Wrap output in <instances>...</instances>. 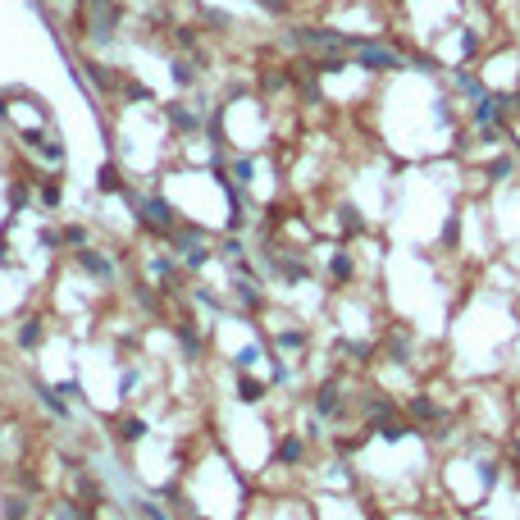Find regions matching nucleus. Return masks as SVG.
<instances>
[{
    "instance_id": "17",
    "label": "nucleus",
    "mask_w": 520,
    "mask_h": 520,
    "mask_svg": "<svg viewBox=\"0 0 520 520\" xmlns=\"http://www.w3.org/2000/svg\"><path fill=\"white\" fill-rule=\"evenodd\" d=\"M37 397H42V406L51 415H60V420H69V401L60 397V388H46V383H37Z\"/></svg>"
},
{
    "instance_id": "11",
    "label": "nucleus",
    "mask_w": 520,
    "mask_h": 520,
    "mask_svg": "<svg viewBox=\"0 0 520 520\" xmlns=\"http://www.w3.org/2000/svg\"><path fill=\"white\" fill-rule=\"evenodd\" d=\"M173 338H178V347H183V356H187V361H196V356H201V333H196V324H192V320L173 324Z\"/></svg>"
},
{
    "instance_id": "12",
    "label": "nucleus",
    "mask_w": 520,
    "mask_h": 520,
    "mask_svg": "<svg viewBox=\"0 0 520 520\" xmlns=\"http://www.w3.org/2000/svg\"><path fill=\"white\" fill-rule=\"evenodd\" d=\"M511 173H516V155H507V151L493 155V160L484 164V178H488V183H507Z\"/></svg>"
},
{
    "instance_id": "16",
    "label": "nucleus",
    "mask_w": 520,
    "mask_h": 520,
    "mask_svg": "<svg viewBox=\"0 0 520 520\" xmlns=\"http://www.w3.org/2000/svg\"><path fill=\"white\" fill-rule=\"evenodd\" d=\"M228 173H233V183H238V187H251V183H256V160H251V155H233Z\"/></svg>"
},
{
    "instance_id": "30",
    "label": "nucleus",
    "mask_w": 520,
    "mask_h": 520,
    "mask_svg": "<svg viewBox=\"0 0 520 520\" xmlns=\"http://www.w3.org/2000/svg\"><path fill=\"white\" fill-rule=\"evenodd\" d=\"M128 507H132V516H141V520H169L160 507H155V502H146V498H132Z\"/></svg>"
},
{
    "instance_id": "27",
    "label": "nucleus",
    "mask_w": 520,
    "mask_h": 520,
    "mask_svg": "<svg viewBox=\"0 0 520 520\" xmlns=\"http://www.w3.org/2000/svg\"><path fill=\"white\" fill-rule=\"evenodd\" d=\"M55 520H92L83 502H55Z\"/></svg>"
},
{
    "instance_id": "25",
    "label": "nucleus",
    "mask_w": 520,
    "mask_h": 520,
    "mask_svg": "<svg viewBox=\"0 0 520 520\" xmlns=\"http://www.w3.org/2000/svg\"><path fill=\"white\" fill-rule=\"evenodd\" d=\"M60 242L78 251V247H87V242H92V233H87L83 224H64V228H60Z\"/></svg>"
},
{
    "instance_id": "33",
    "label": "nucleus",
    "mask_w": 520,
    "mask_h": 520,
    "mask_svg": "<svg viewBox=\"0 0 520 520\" xmlns=\"http://www.w3.org/2000/svg\"><path fill=\"white\" fill-rule=\"evenodd\" d=\"M502 479V466H493V461H479V484L484 488H493Z\"/></svg>"
},
{
    "instance_id": "39",
    "label": "nucleus",
    "mask_w": 520,
    "mask_h": 520,
    "mask_svg": "<svg viewBox=\"0 0 520 520\" xmlns=\"http://www.w3.org/2000/svg\"><path fill=\"white\" fill-rule=\"evenodd\" d=\"M55 388H60V397H87L83 379H64V383H55Z\"/></svg>"
},
{
    "instance_id": "43",
    "label": "nucleus",
    "mask_w": 520,
    "mask_h": 520,
    "mask_svg": "<svg viewBox=\"0 0 520 520\" xmlns=\"http://www.w3.org/2000/svg\"><path fill=\"white\" fill-rule=\"evenodd\" d=\"M270 374H274V383H288V374H293V370L283 365V361H274V370H270Z\"/></svg>"
},
{
    "instance_id": "36",
    "label": "nucleus",
    "mask_w": 520,
    "mask_h": 520,
    "mask_svg": "<svg viewBox=\"0 0 520 520\" xmlns=\"http://www.w3.org/2000/svg\"><path fill=\"white\" fill-rule=\"evenodd\" d=\"M242 251H247V247L238 242V233H228V238H224V247H219V256H228V260H242Z\"/></svg>"
},
{
    "instance_id": "10",
    "label": "nucleus",
    "mask_w": 520,
    "mask_h": 520,
    "mask_svg": "<svg viewBox=\"0 0 520 520\" xmlns=\"http://www.w3.org/2000/svg\"><path fill=\"white\" fill-rule=\"evenodd\" d=\"M356 406H361V411H365L374 424H383L392 411H397V401H392V397H383V392H365V397H356Z\"/></svg>"
},
{
    "instance_id": "38",
    "label": "nucleus",
    "mask_w": 520,
    "mask_h": 520,
    "mask_svg": "<svg viewBox=\"0 0 520 520\" xmlns=\"http://www.w3.org/2000/svg\"><path fill=\"white\" fill-rule=\"evenodd\" d=\"M279 347H306V333H302V329H283V333H279Z\"/></svg>"
},
{
    "instance_id": "19",
    "label": "nucleus",
    "mask_w": 520,
    "mask_h": 520,
    "mask_svg": "<svg viewBox=\"0 0 520 520\" xmlns=\"http://www.w3.org/2000/svg\"><path fill=\"white\" fill-rule=\"evenodd\" d=\"M146 438V420L141 415H123L119 420V443H141Z\"/></svg>"
},
{
    "instance_id": "44",
    "label": "nucleus",
    "mask_w": 520,
    "mask_h": 520,
    "mask_svg": "<svg viewBox=\"0 0 520 520\" xmlns=\"http://www.w3.org/2000/svg\"><path fill=\"white\" fill-rule=\"evenodd\" d=\"M511 114H516V119H520V87H516V92H511Z\"/></svg>"
},
{
    "instance_id": "32",
    "label": "nucleus",
    "mask_w": 520,
    "mask_h": 520,
    "mask_svg": "<svg viewBox=\"0 0 520 520\" xmlns=\"http://www.w3.org/2000/svg\"><path fill=\"white\" fill-rule=\"evenodd\" d=\"M5 520H28V498H5Z\"/></svg>"
},
{
    "instance_id": "24",
    "label": "nucleus",
    "mask_w": 520,
    "mask_h": 520,
    "mask_svg": "<svg viewBox=\"0 0 520 520\" xmlns=\"http://www.w3.org/2000/svg\"><path fill=\"white\" fill-rule=\"evenodd\" d=\"M374 433H379L383 443H406L415 429H411V424H388V420H383V424H374Z\"/></svg>"
},
{
    "instance_id": "15",
    "label": "nucleus",
    "mask_w": 520,
    "mask_h": 520,
    "mask_svg": "<svg viewBox=\"0 0 520 520\" xmlns=\"http://www.w3.org/2000/svg\"><path fill=\"white\" fill-rule=\"evenodd\" d=\"M265 397V383L251 379L247 370H238V401H247V406H256V401Z\"/></svg>"
},
{
    "instance_id": "20",
    "label": "nucleus",
    "mask_w": 520,
    "mask_h": 520,
    "mask_svg": "<svg viewBox=\"0 0 520 520\" xmlns=\"http://www.w3.org/2000/svg\"><path fill=\"white\" fill-rule=\"evenodd\" d=\"M338 228L356 238V233H365V219H361V210H356V206H338Z\"/></svg>"
},
{
    "instance_id": "42",
    "label": "nucleus",
    "mask_w": 520,
    "mask_h": 520,
    "mask_svg": "<svg viewBox=\"0 0 520 520\" xmlns=\"http://www.w3.org/2000/svg\"><path fill=\"white\" fill-rule=\"evenodd\" d=\"M37 242H42V247H60V233H55V228H42V233H37Z\"/></svg>"
},
{
    "instance_id": "35",
    "label": "nucleus",
    "mask_w": 520,
    "mask_h": 520,
    "mask_svg": "<svg viewBox=\"0 0 520 520\" xmlns=\"http://www.w3.org/2000/svg\"><path fill=\"white\" fill-rule=\"evenodd\" d=\"M196 306H206V311H215V315H224V302H219V297L215 293H206V288H196Z\"/></svg>"
},
{
    "instance_id": "34",
    "label": "nucleus",
    "mask_w": 520,
    "mask_h": 520,
    "mask_svg": "<svg viewBox=\"0 0 520 520\" xmlns=\"http://www.w3.org/2000/svg\"><path fill=\"white\" fill-rule=\"evenodd\" d=\"M456 238H461V215H447L443 219V242H447V247H456Z\"/></svg>"
},
{
    "instance_id": "3",
    "label": "nucleus",
    "mask_w": 520,
    "mask_h": 520,
    "mask_svg": "<svg viewBox=\"0 0 520 520\" xmlns=\"http://www.w3.org/2000/svg\"><path fill=\"white\" fill-rule=\"evenodd\" d=\"M201 64H206V51H201V55H173V60H169L173 87H183V92L201 87Z\"/></svg>"
},
{
    "instance_id": "40",
    "label": "nucleus",
    "mask_w": 520,
    "mask_h": 520,
    "mask_svg": "<svg viewBox=\"0 0 520 520\" xmlns=\"http://www.w3.org/2000/svg\"><path fill=\"white\" fill-rule=\"evenodd\" d=\"M132 388H137V370H123L119 374V397H128Z\"/></svg>"
},
{
    "instance_id": "8",
    "label": "nucleus",
    "mask_w": 520,
    "mask_h": 520,
    "mask_svg": "<svg viewBox=\"0 0 520 520\" xmlns=\"http://www.w3.org/2000/svg\"><path fill=\"white\" fill-rule=\"evenodd\" d=\"M164 242H169L173 256H187L192 247H201V242H210V238H206V228H201V224H178Z\"/></svg>"
},
{
    "instance_id": "7",
    "label": "nucleus",
    "mask_w": 520,
    "mask_h": 520,
    "mask_svg": "<svg viewBox=\"0 0 520 520\" xmlns=\"http://www.w3.org/2000/svg\"><path fill=\"white\" fill-rule=\"evenodd\" d=\"M447 83H452V92L456 96H466L470 105H475L479 96H484L488 87H484V78L475 73V69H461V64H452V73H447Z\"/></svg>"
},
{
    "instance_id": "28",
    "label": "nucleus",
    "mask_w": 520,
    "mask_h": 520,
    "mask_svg": "<svg viewBox=\"0 0 520 520\" xmlns=\"http://www.w3.org/2000/svg\"><path fill=\"white\" fill-rule=\"evenodd\" d=\"M256 361H260V343H242L238 352H233V365H238V370H251Z\"/></svg>"
},
{
    "instance_id": "22",
    "label": "nucleus",
    "mask_w": 520,
    "mask_h": 520,
    "mask_svg": "<svg viewBox=\"0 0 520 520\" xmlns=\"http://www.w3.org/2000/svg\"><path fill=\"white\" fill-rule=\"evenodd\" d=\"M302 456H306L302 438H293V433H288V438L279 443V461H283V466H302Z\"/></svg>"
},
{
    "instance_id": "13",
    "label": "nucleus",
    "mask_w": 520,
    "mask_h": 520,
    "mask_svg": "<svg viewBox=\"0 0 520 520\" xmlns=\"http://www.w3.org/2000/svg\"><path fill=\"white\" fill-rule=\"evenodd\" d=\"M333 352H338L343 361H356V365H365V361L374 356V347H370V343H347V338H338Z\"/></svg>"
},
{
    "instance_id": "14",
    "label": "nucleus",
    "mask_w": 520,
    "mask_h": 520,
    "mask_svg": "<svg viewBox=\"0 0 520 520\" xmlns=\"http://www.w3.org/2000/svg\"><path fill=\"white\" fill-rule=\"evenodd\" d=\"M329 274H333L338 283H352L356 279V260L347 256V251H333V256H329Z\"/></svg>"
},
{
    "instance_id": "5",
    "label": "nucleus",
    "mask_w": 520,
    "mask_h": 520,
    "mask_svg": "<svg viewBox=\"0 0 520 520\" xmlns=\"http://www.w3.org/2000/svg\"><path fill=\"white\" fill-rule=\"evenodd\" d=\"M315 415H320V420H338V415H343V383L338 379H324L315 388Z\"/></svg>"
},
{
    "instance_id": "21",
    "label": "nucleus",
    "mask_w": 520,
    "mask_h": 520,
    "mask_svg": "<svg viewBox=\"0 0 520 520\" xmlns=\"http://www.w3.org/2000/svg\"><path fill=\"white\" fill-rule=\"evenodd\" d=\"M210 260H215V251H210V242H201V247H192V251L183 256V270H187V274H196V270H206Z\"/></svg>"
},
{
    "instance_id": "1",
    "label": "nucleus",
    "mask_w": 520,
    "mask_h": 520,
    "mask_svg": "<svg viewBox=\"0 0 520 520\" xmlns=\"http://www.w3.org/2000/svg\"><path fill=\"white\" fill-rule=\"evenodd\" d=\"M352 64L365 69V73H406V69H411V55L397 51L388 37L370 33V37H361V46L352 51Z\"/></svg>"
},
{
    "instance_id": "31",
    "label": "nucleus",
    "mask_w": 520,
    "mask_h": 520,
    "mask_svg": "<svg viewBox=\"0 0 520 520\" xmlns=\"http://www.w3.org/2000/svg\"><path fill=\"white\" fill-rule=\"evenodd\" d=\"M406 411H411L415 420H433V415H438V406H433L429 397H411V406H406Z\"/></svg>"
},
{
    "instance_id": "26",
    "label": "nucleus",
    "mask_w": 520,
    "mask_h": 520,
    "mask_svg": "<svg viewBox=\"0 0 520 520\" xmlns=\"http://www.w3.org/2000/svg\"><path fill=\"white\" fill-rule=\"evenodd\" d=\"M37 343H42V320H23V324H19V347L33 352Z\"/></svg>"
},
{
    "instance_id": "2",
    "label": "nucleus",
    "mask_w": 520,
    "mask_h": 520,
    "mask_svg": "<svg viewBox=\"0 0 520 520\" xmlns=\"http://www.w3.org/2000/svg\"><path fill=\"white\" fill-rule=\"evenodd\" d=\"M164 123H169L178 137H196L206 128V110H187V101H169L164 105Z\"/></svg>"
},
{
    "instance_id": "41",
    "label": "nucleus",
    "mask_w": 520,
    "mask_h": 520,
    "mask_svg": "<svg viewBox=\"0 0 520 520\" xmlns=\"http://www.w3.org/2000/svg\"><path fill=\"white\" fill-rule=\"evenodd\" d=\"M28 201H33V196H28V187H10V206H14V210H23Z\"/></svg>"
},
{
    "instance_id": "18",
    "label": "nucleus",
    "mask_w": 520,
    "mask_h": 520,
    "mask_svg": "<svg viewBox=\"0 0 520 520\" xmlns=\"http://www.w3.org/2000/svg\"><path fill=\"white\" fill-rule=\"evenodd\" d=\"M119 92H123V101H128V105H132V101H137V105H151V101H155V92H151L146 83H137V78H123Z\"/></svg>"
},
{
    "instance_id": "4",
    "label": "nucleus",
    "mask_w": 520,
    "mask_h": 520,
    "mask_svg": "<svg viewBox=\"0 0 520 520\" xmlns=\"http://www.w3.org/2000/svg\"><path fill=\"white\" fill-rule=\"evenodd\" d=\"M73 260H78V270H83L87 279H101V283L114 279V260H110L105 251H96L92 242H87V247H78V256H73Z\"/></svg>"
},
{
    "instance_id": "23",
    "label": "nucleus",
    "mask_w": 520,
    "mask_h": 520,
    "mask_svg": "<svg viewBox=\"0 0 520 520\" xmlns=\"http://www.w3.org/2000/svg\"><path fill=\"white\" fill-rule=\"evenodd\" d=\"M37 183H42V206L60 210V201H64V183H55V178H37Z\"/></svg>"
},
{
    "instance_id": "29",
    "label": "nucleus",
    "mask_w": 520,
    "mask_h": 520,
    "mask_svg": "<svg viewBox=\"0 0 520 520\" xmlns=\"http://www.w3.org/2000/svg\"><path fill=\"white\" fill-rule=\"evenodd\" d=\"M78 493H83L87 511H96V507H101V498H105V493H101V484H96V479H78Z\"/></svg>"
},
{
    "instance_id": "37",
    "label": "nucleus",
    "mask_w": 520,
    "mask_h": 520,
    "mask_svg": "<svg viewBox=\"0 0 520 520\" xmlns=\"http://www.w3.org/2000/svg\"><path fill=\"white\" fill-rule=\"evenodd\" d=\"M256 10H265V14H288L293 10V0H251Z\"/></svg>"
},
{
    "instance_id": "9",
    "label": "nucleus",
    "mask_w": 520,
    "mask_h": 520,
    "mask_svg": "<svg viewBox=\"0 0 520 520\" xmlns=\"http://www.w3.org/2000/svg\"><path fill=\"white\" fill-rule=\"evenodd\" d=\"M411 343H415L411 329H392V338H383V356L392 365H411Z\"/></svg>"
},
{
    "instance_id": "6",
    "label": "nucleus",
    "mask_w": 520,
    "mask_h": 520,
    "mask_svg": "<svg viewBox=\"0 0 520 520\" xmlns=\"http://www.w3.org/2000/svg\"><path fill=\"white\" fill-rule=\"evenodd\" d=\"M96 196H123L128 192V178H123V164L119 160H105L96 169V187H92Z\"/></svg>"
}]
</instances>
